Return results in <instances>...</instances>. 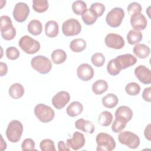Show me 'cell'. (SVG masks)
I'll return each instance as SVG.
<instances>
[{
  "instance_id": "cell-1",
  "label": "cell",
  "mask_w": 151,
  "mask_h": 151,
  "mask_svg": "<svg viewBox=\"0 0 151 151\" xmlns=\"http://www.w3.org/2000/svg\"><path fill=\"white\" fill-rule=\"evenodd\" d=\"M0 30L1 36L5 40H12L16 35V29L12 25L11 18L7 15L0 17Z\"/></svg>"
},
{
  "instance_id": "cell-2",
  "label": "cell",
  "mask_w": 151,
  "mask_h": 151,
  "mask_svg": "<svg viewBox=\"0 0 151 151\" xmlns=\"http://www.w3.org/2000/svg\"><path fill=\"white\" fill-rule=\"evenodd\" d=\"M22 132L23 126L21 122L17 120H13L8 124L5 134L9 142L17 143L21 139Z\"/></svg>"
},
{
  "instance_id": "cell-3",
  "label": "cell",
  "mask_w": 151,
  "mask_h": 151,
  "mask_svg": "<svg viewBox=\"0 0 151 151\" xmlns=\"http://www.w3.org/2000/svg\"><path fill=\"white\" fill-rule=\"evenodd\" d=\"M97 145V151H111L116 147V142L114 138L106 133H99L96 137Z\"/></svg>"
},
{
  "instance_id": "cell-4",
  "label": "cell",
  "mask_w": 151,
  "mask_h": 151,
  "mask_svg": "<svg viewBox=\"0 0 151 151\" xmlns=\"http://www.w3.org/2000/svg\"><path fill=\"white\" fill-rule=\"evenodd\" d=\"M32 67L42 74L48 73L52 68L51 60L44 55H37L31 61Z\"/></svg>"
},
{
  "instance_id": "cell-5",
  "label": "cell",
  "mask_w": 151,
  "mask_h": 151,
  "mask_svg": "<svg viewBox=\"0 0 151 151\" xmlns=\"http://www.w3.org/2000/svg\"><path fill=\"white\" fill-rule=\"evenodd\" d=\"M34 114L38 119L42 123L51 122L54 117V110L44 104H38L34 108Z\"/></svg>"
},
{
  "instance_id": "cell-6",
  "label": "cell",
  "mask_w": 151,
  "mask_h": 151,
  "mask_svg": "<svg viewBox=\"0 0 151 151\" xmlns=\"http://www.w3.org/2000/svg\"><path fill=\"white\" fill-rule=\"evenodd\" d=\"M19 47L27 54H33L40 49V42L28 35L22 37L18 42Z\"/></svg>"
},
{
  "instance_id": "cell-7",
  "label": "cell",
  "mask_w": 151,
  "mask_h": 151,
  "mask_svg": "<svg viewBox=\"0 0 151 151\" xmlns=\"http://www.w3.org/2000/svg\"><path fill=\"white\" fill-rule=\"evenodd\" d=\"M118 140L120 143L132 149L137 148L140 145L139 137L130 131L120 132L118 135Z\"/></svg>"
},
{
  "instance_id": "cell-8",
  "label": "cell",
  "mask_w": 151,
  "mask_h": 151,
  "mask_svg": "<svg viewBox=\"0 0 151 151\" xmlns=\"http://www.w3.org/2000/svg\"><path fill=\"white\" fill-rule=\"evenodd\" d=\"M124 17V10L121 8L115 7L107 13L106 17V21L110 27L116 28L120 25Z\"/></svg>"
},
{
  "instance_id": "cell-9",
  "label": "cell",
  "mask_w": 151,
  "mask_h": 151,
  "mask_svg": "<svg viewBox=\"0 0 151 151\" xmlns=\"http://www.w3.org/2000/svg\"><path fill=\"white\" fill-rule=\"evenodd\" d=\"M113 63L116 68L121 71L122 70L126 69L134 65L137 62V58L130 54L120 55L113 59Z\"/></svg>"
},
{
  "instance_id": "cell-10",
  "label": "cell",
  "mask_w": 151,
  "mask_h": 151,
  "mask_svg": "<svg viewBox=\"0 0 151 151\" xmlns=\"http://www.w3.org/2000/svg\"><path fill=\"white\" fill-rule=\"evenodd\" d=\"M81 31V24L74 18H70L65 21L62 25L63 33L67 37L77 35L80 33Z\"/></svg>"
},
{
  "instance_id": "cell-11",
  "label": "cell",
  "mask_w": 151,
  "mask_h": 151,
  "mask_svg": "<svg viewBox=\"0 0 151 151\" xmlns=\"http://www.w3.org/2000/svg\"><path fill=\"white\" fill-rule=\"evenodd\" d=\"M29 14V8L24 2H19L15 4L12 15L15 20L18 22H24Z\"/></svg>"
},
{
  "instance_id": "cell-12",
  "label": "cell",
  "mask_w": 151,
  "mask_h": 151,
  "mask_svg": "<svg viewBox=\"0 0 151 151\" xmlns=\"http://www.w3.org/2000/svg\"><path fill=\"white\" fill-rule=\"evenodd\" d=\"M106 45L110 48L116 50L122 49L124 45V40L119 34L114 33L108 34L104 39Z\"/></svg>"
},
{
  "instance_id": "cell-13",
  "label": "cell",
  "mask_w": 151,
  "mask_h": 151,
  "mask_svg": "<svg viewBox=\"0 0 151 151\" xmlns=\"http://www.w3.org/2000/svg\"><path fill=\"white\" fill-rule=\"evenodd\" d=\"M70 94L65 91H61L55 94L52 99V104L58 110L62 109L70 101Z\"/></svg>"
},
{
  "instance_id": "cell-14",
  "label": "cell",
  "mask_w": 151,
  "mask_h": 151,
  "mask_svg": "<svg viewBox=\"0 0 151 151\" xmlns=\"http://www.w3.org/2000/svg\"><path fill=\"white\" fill-rule=\"evenodd\" d=\"M86 142L84 136L79 132H75L73 133V137L67 140V145L68 147L74 150H77L82 148Z\"/></svg>"
},
{
  "instance_id": "cell-15",
  "label": "cell",
  "mask_w": 151,
  "mask_h": 151,
  "mask_svg": "<svg viewBox=\"0 0 151 151\" xmlns=\"http://www.w3.org/2000/svg\"><path fill=\"white\" fill-rule=\"evenodd\" d=\"M94 70L88 64L83 63L77 69V77L82 81H87L91 80L94 76Z\"/></svg>"
},
{
  "instance_id": "cell-16",
  "label": "cell",
  "mask_w": 151,
  "mask_h": 151,
  "mask_svg": "<svg viewBox=\"0 0 151 151\" xmlns=\"http://www.w3.org/2000/svg\"><path fill=\"white\" fill-rule=\"evenodd\" d=\"M136 78L143 84H148L151 83V72L150 69L143 65H138L134 69Z\"/></svg>"
},
{
  "instance_id": "cell-17",
  "label": "cell",
  "mask_w": 151,
  "mask_h": 151,
  "mask_svg": "<svg viewBox=\"0 0 151 151\" xmlns=\"http://www.w3.org/2000/svg\"><path fill=\"white\" fill-rule=\"evenodd\" d=\"M130 24L132 28L136 31L143 30L146 28L147 21L145 16L141 13H136L131 15Z\"/></svg>"
},
{
  "instance_id": "cell-18",
  "label": "cell",
  "mask_w": 151,
  "mask_h": 151,
  "mask_svg": "<svg viewBox=\"0 0 151 151\" xmlns=\"http://www.w3.org/2000/svg\"><path fill=\"white\" fill-rule=\"evenodd\" d=\"M75 127L78 130L90 134L93 133L95 130L94 125L91 122L83 119H79L77 120L75 122Z\"/></svg>"
},
{
  "instance_id": "cell-19",
  "label": "cell",
  "mask_w": 151,
  "mask_h": 151,
  "mask_svg": "<svg viewBox=\"0 0 151 151\" xmlns=\"http://www.w3.org/2000/svg\"><path fill=\"white\" fill-rule=\"evenodd\" d=\"M133 117V111L132 110L126 106H121L119 107L115 112V117L119 118L125 120L126 122H129Z\"/></svg>"
},
{
  "instance_id": "cell-20",
  "label": "cell",
  "mask_w": 151,
  "mask_h": 151,
  "mask_svg": "<svg viewBox=\"0 0 151 151\" xmlns=\"http://www.w3.org/2000/svg\"><path fill=\"white\" fill-rule=\"evenodd\" d=\"M45 31L46 35L50 38L57 37L59 32L58 23L54 20L47 21L45 25Z\"/></svg>"
},
{
  "instance_id": "cell-21",
  "label": "cell",
  "mask_w": 151,
  "mask_h": 151,
  "mask_svg": "<svg viewBox=\"0 0 151 151\" xmlns=\"http://www.w3.org/2000/svg\"><path fill=\"white\" fill-rule=\"evenodd\" d=\"M133 52L137 57L144 59L149 56L150 50L147 45L144 44H137L133 47Z\"/></svg>"
},
{
  "instance_id": "cell-22",
  "label": "cell",
  "mask_w": 151,
  "mask_h": 151,
  "mask_svg": "<svg viewBox=\"0 0 151 151\" xmlns=\"http://www.w3.org/2000/svg\"><path fill=\"white\" fill-rule=\"evenodd\" d=\"M83 110V106L79 101H73L67 107V114L70 117H76L80 115Z\"/></svg>"
},
{
  "instance_id": "cell-23",
  "label": "cell",
  "mask_w": 151,
  "mask_h": 151,
  "mask_svg": "<svg viewBox=\"0 0 151 151\" xmlns=\"http://www.w3.org/2000/svg\"><path fill=\"white\" fill-rule=\"evenodd\" d=\"M9 96L14 99H18L22 97L24 94V88L19 83H14L12 84L8 90Z\"/></svg>"
},
{
  "instance_id": "cell-24",
  "label": "cell",
  "mask_w": 151,
  "mask_h": 151,
  "mask_svg": "<svg viewBox=\"0 0 151 151\" xmlns=\"http://www.w3.org/2000/svg\"><path fill=\"white\" fill-rule=\"evenodd\" d=\"M27 30L33 35H38L41 34L42 31V24L37 19H32L28 23Z\"/></svg>"
},
{
  "instance_id": "cell-25",
  "label": "cell",
  "mask_w": 151,
  "mask_h": 151,
  "mask_svg": "<svg viewBox=\"0 0 151 151\" xmlns=\"http://www.w3.org/2000/svg\"><path fill=\"white\" fill-rule=\"evenodd\" d=\"M87 46L86 41L82 38H76L70 43V48L73 52H80L86 49Z\"/></svg>"
},
{
  "instance_id": "cell-26",
  "label": "cell",
  "mask_w": 151,
  "mask_h": 151,
  "mask_svg": "<svg viewBox=\"0 0 151 151\" xmlns=\"http://www.w3.org/2000/svg\"><path fill=\"white\" fill-rule=\"evenodd\" d=\"M119 102V99L114 94L109 93L103 97L102 104L103 105L109 109H111L117 106Z\"/></svg>"
},
{
  "instance_id": "cell-27",
  "label": "cell",
  "mask_w": 151,
  "mask_h": 151,
  "mask_svg": "<svg viewBox=\"0 0 151 151\" xmlns=\"http://www.w3.org/2000/svg\"><path fill=\"white\" fill-rule=\"evenodd\" d=\"M126 38L129 44L134 45L139 44V42L142 41L143 35L142 33L139 31L132 29L127 33Z\"/></svg>"
},
{
  "instance_id": "cell-28",
  "label": "cell",
  "mask_w": 151,
  "mask_h": 151,
  "mask_svg": "<svg viewBox=\"0 0 151 151\" xmlns=\"http://www.w3.org/2000/svg\"><path fill=\"white\" fill-rule=\"evenodd\" d=\"M51 57L54 64H60L66 60L67 54L63 50L57 49L52 52Z\"/></svg>"
},
{
  "instance_id": "cell-29",
  "label": "cell",
  "mask_w": 151,
  "mask_h": 151,
  "mask_svg": "<svg viewBox=\"0 0 151 151\" xmlns=\"http://www.w3.org/2000/svg\"><path fill=\"white\" fill-rule=\"evenodd\" d=\"M108 84L104 80H98L92 85V91L96 95H100L107 91Z\"/></svg>"
},
{
  "instance_id": "cell-30",
  "label": "cell",
  "mask_w": 151,
  "mask_h": 151,
  "mask_svg": "<svg viewBox=\"0 0 151 151\" xmlns=\"http://www.w3.org/2000/svg\"><path fill=\"white\" fill-rule=\"evenodd\" d=\"M96 14L91 9H87L81 15V18L85 24L87 25H93L97 19Z\"/></svg>"
},
{
  "instance_id": "cell-31",
  "label": "cell",
  "mask_w": 151,
  "mask_h": 151,
  "mask_svg": "<svg viewBox=\"0 0 151 151\" xmlns=\"http://www.w3.org/2000/svg\"><path fill=\"white\" fill-rule=\"evenodd\" d=\"M113 120V115L112 114L108 111H102L98 118L99 123L102 126L107 127L109 126Z\"/></svg>"
},
{
  "instance_id": "cell-32",
  "label": "cell",
  "mask_w": 151,
  "mask_h": 151,
  "mask_svg": "<svg viewBox=\"0 0 151 151\" xmlns=\"http://www.w3.org/2000/svg\"><path fill=\"white\" fill-rule=\"evenodd\" d=\"M48 2L47 0H33L32 8L38 13L45 12L48 8Z\"/></svg>"
},
{
  "instance_id": "cell-33",
  "label": "cell",
  "mask_w": 151,
  "mask_h": 151,
  "mask_svg": "<svg viewBox=\"0 0 151 151\" xmlns=\"http://www.w3.org/2000/svg\"><path fill=\"white\" fill-rule=\"evenodd\" d=\"M71 8L74 14L77 15H80L87 9V5L83 1H76L72 4Z\"/></svg>"
},
{
  "instance_id": "cell-34",
  "label": "cell",
  "mask_w": 151,
  "mask_h": 151,
  "mask_svg": "<svg viewBox=\"0 0 151 151\" xmlns=\"http://www.w3.org/2000/svg\"><path fill=\"white\" fill-rule=\"evenodd\" d=\"M125 91L129 96H136L140 91V87L135 82H130L126 86Z\"/></svg>"
},
{
  "instance_id": "cell-35",
  "label": "cell",
  "mask_w": 151,
  "mask_h": 151,
  "mask_svg": "<svg viewBox=\"0 0 151 151\" xmlns=\"http://www.w3.org/2000/svg\"><path fill=\"white\" fill-rule=\"evenodd\" d=\"M127 123V122L123 119L116 117L111 125L112 131L116 133L120 132L123 129L125 128Z\"/></svg>"
},
{
  "instance_id": "cell-36",
  "label": "cell",
  "mask_w": 151,
  "mask_h": 151,
  "mask_svg": "<svg viewBox=\"0 0 151 151\" xmlns=\"http://www.w3.org/2000/svg\"><path fill=\"white\" fill-rule=\"evenodd\" d=\"M91 61L94 66L100 67L103 66L105 63V57L101 52H96L91 56Z\"/></svg>"
},
{
  "instance_id": "cell-37",
  "label": "cell",
  "mask_w": 151,
  "mask_h": 151,
  "mask_svg": "<svg viewBox=\"0 0 151 151\" xmlns=\"http://www.w3.org/2000/svg\"><path fill=\"white\" fill-rule=\"evenodd\" d=\"M40 147L42 151H55L54 142L49 139L42 140L40 143Z\"/></svg>"
},
{
  "instance_id": "cell-38",
  "label": "cell",
  "mask_w": 151,
  "mask_h": 151,
  "mask_svg": "<svg viewBox=\"0 0 151 151\" xmlns=\"http://www.w3.org/2000/svg\"><path fill=\"white\" fill-rule=\"evenodd\" d=\"M6 57L11 60H15L19 58L20 52L19 50L15 47H9L6 48Z\"/></svg>"
},
{
  "instance_id": "cell-39",
  "label": "cell",
  "mask_w": 151,
  "mask_h": 151,
  "mask_svg": "<svg viewBox=\"0 0 151 151\" xmlns=\"http://www.w3.org/2000/svg\"><path fill=\"white\" fill-rule=\"evenodd\" d=\"M90 9L94 11L97 17H100L104 12L106 8L105 6L101 3L94 2L91 5Z\"/></svg>"
},
{
  "instance_id": "cell-40",
  "label": "cell",
  "mask_w": 151,
  "mask_h": 151,
  "mask_svg": "<svg viewBox=\"0 0 151 151\" xmlns=\"http://www.w3.org/2000/svg\"><path fill=\"white\" fill-rule=\"evenodd\" d=\"M127 9L129 14L132 15L134 14L140 13V12L142 11V7L139 3L133 2L129 4Z\"/></svg>"
},
{
  "instance_id": "cell-41",
  "label": "cell",
  "mask_w": 151,
  "mask_h": 151,
  "mask_svg": "<svg viewBox=\"0 0 151 151\" xmlns=\"http://www.w3.org/2000/svg\"><path fill=\"white\" fill-rule=\"evenodd\" d=\"M35 142L31 138L25 139L21 144V149L22 150H35Z\"/></svg>"
},
{
  "instance_id": "cell-42",
  "label": "cell",
  "mask_w": 151,
  "mask_h": 151,
  "mask_svg": "<svg viewBox=\"0 0 151 151\" xmlns=\"http://www.w3.org/2000/svg\"><path fill=\"white\" fill-rule=\"evenodd\" d=\"M107 72L109 74H110L111 76H117L120 73V71H119L116 68V67H115V65L113 63V59L110 60L109 61V62L108 63L107 65Z\"/></svg>"
},
{
  "instance_id": "cell-43",
  "label": "cell",
  "mask_w": 151,
  "mask_h": 151,
  "mask_svg": "<svg viewBox=\"0 0 151 151\" xmlns=\"http://www.w3.org/2000/svg\"><path fill=\"white\" fill-rule=\"evenodd\" d=\"M142 97L146 101H151V87H146L144 89L142 93Z\"/></svg>"
},
{
  "instance_id": "cell-44",
  "label": "cell",
  "mask_w": 151,
  "mask_h": 151,
  "mask_svg": "<svg viewBox=\"0 0 151 151\" xmlns=\"http://www.w3.org/2000/svg\"><path fill=\"white\" fill-rule=\"evenodd\" d=\"M8 71V66L6 64L1 62L0 63V75L1 77L6 75Z\"/></svg>"
},
{
  "instance_id": "cell-45",
  "label": "cell",
  "mask_w": 151,
  "mask_h": 151,
  "mask_svg": "<svg viewBox=\"0 0 151 151\" xmlns=\"http://www.w3.org/2000/svg\"><path fill=\"white\" fill-rule=\"evenodd\" d=\"M58 150L60 151H62V150L70 151L69 147L67 146V145H66V144L63 140H60L58 142Z\"/></svg>"
},
{
  "instance_id": "cell-46",
  "label": "cell",
  "mask_w": 151,
  "mask_h": 151,
  "mask_svg": "<svg viewBox=\"0 0 151 151\" xmlns=\"http://www.w3.org/2000/svg\"><path fill=\"white\" fill-rule=\"evenodd\" d=\"M150 127L151 125L150 124H147V126L146 127L145 131H144V135L148 140L150 141L151 140V134H150Z\"/></svg>"
}]
</instances>
